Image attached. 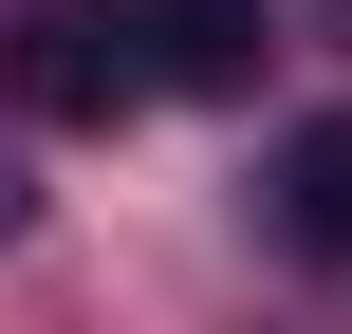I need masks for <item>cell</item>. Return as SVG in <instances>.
I'll list each match as a JSON object with an SVG mask.
<instances>
[{"mask_svg": "<svg viewBox=\"0 0 352 334\" xmlns=\"http://www.w3.org/2000/svg\"><path fill=\"white\" fill-rule=\"evenodd\" d=\"M19 223H37V167H19V149H0V242H19Z\"/></svg>", "mask_w": 352, "mask_h": 334, "instance_id": "obj_4", "label": "cell"}, {"mask_svg": "<svg viewBox=\"0 0 352 334\" xmlns=\"http://www.w3.org/2000/svg\"><path fill=\"white\" fill-rule=\"evenodd\" d=\"M278 242H297V260H352V112H316V130L278 149Z\"/></svg>", "mask_w": 352, "mask_h": 334, "instance_id": "obj_3", "label": "cell"}, {"mask_svg": "<svg viewBox=\"0 0 352 334\" xmlns=\"http://www.w3.org/2000/svg\"><path fill=\"white\" fill-rule=\"evenodd\" d=\"M0 93H19L37 130H130V112H148V19H130V0H37V19L0 37Z\"/></svg>", "mask_w": 352, "mask_h": 334, "instance_id": "obj_1", "label": "cell"}, {"mask_svg": "<svg viewBox=\"0 0 352 334\" xmlns=\"http://www.w3.org/2000/svg\"><path fill=\"white\" fill-rule=\"evenodd\" d=\"M130 19H148V93H260V56H278L260 0H130Z\"/></svg>", "mask_w": 352, "mask_h": 334, "instance_id": "obj_2", "label": "cell"}]
</instances>
